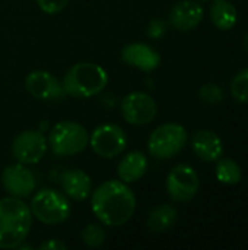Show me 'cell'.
Listing matches in <instances>:
<instances>
[{
  "instance_id": "6da1fadb",
  "label": "cell",
  "mask_w": 248,
  "mask_h": 250,
  "mask_svg": "<svg viewBox=\"0 0 248 250\" xmlns=\"http://www.w3.org/2000/svg\"><path fill=\"white\" fill-rule=\"evenodd\" d=\"M91 208L101 224L120 227L133 217L136 198L127 183L107 180L91 193Z\"/></svg>"
},
{
  "instance_id": "7a4b0ae2",
  "label": "cell",
  "mask_w": 248,
  "mask_h": 250,
  "mask_svg": "<svg viewBox=\"0 0 248 250\" xmlns=\"http://www.w3.org/2000/svg\"><path fill=\"white\" fill-rule=\"evenodd\" d=\"M31 226L32 212L20 198L0 199V249L19 248L26 240Z\"/></svg>"
},
{
  "instance_id": "3957f363",
  "label": "cell",
  "mask_w": 248,
  "mask_h": 250,
  "mask_svg": "<svg viewBox=\"0 0 248 250\" xmlns=\"http://www.w3.org/2000/svg\"><path fill=\"white\" fill-rule=\"evenodd\" d=\"M61 83L66 95L89 98L104 91L108 83V73L96 63H76L66 72Z\"/></svg>"
},
{
  "instance_id": "277c9868",
  "label": "cell",
  "mask_w": 248,
  "mask_h": 250,
  "mask_svg": "<svg viewBox=\"0 0 248 250\" xmlns=\"http://www.w3.org/2000/svg\"><path fill=\"white\" fill-rule=\"evenodd\" d=\"M89 144L88 130L77 122L64 120L50 130L48 145L54 155L70 157L80 154Z\"/></svg>"
},
{
  "instance_id": "5b68a950",
  "label": "cell",
  "mask_w": 248,
  "mask_h": 250,
  "mask_svg": "<svg viewBox=\"0 0 248 250\" xmlns=\"http://www.w3.org/2000/svg\"><path fill=\"white\" fill-rule=\"evenodd\" d=\"M187 139L189 135L184 126L178 123H165L151 133L148 149L156 160H170L184 149Z\"/></svg>"
},
{
  "instance_id": "8992f818",
  "label": "cell",
  "mask_w": 248,
  "mask_h": 250,
  "mask_svg": "<svg viewBox=\"0 0 248 250\" xmlns=\"http://www.w3.org/2000/svg\"><path fill=\"white\" fill-rule=\"evenodd\" d=\"M32 217L47 226L64 223L70 215V204L67 198L54 189H42L31 201Z\"/></svg>"
},
{
  "instance_id": "52a82bcc",
  "label": "cell",
  "mask_w": 248,
  "mask_h": 250,
  "mask_svg": "<svg viewBox=\"0 0 248 250\" xmlns=\"http://www.w3.org/2000/svg\"><path fill=\"white\" fill-rule=\"evenodd\" d=\"M89 145L101 158H114L120 155L127 145L124 130L117 125H101L89 136Z\"/></svg>"
},
{
  "instance_id": "ba28073f",
  "label": "cell",
  "mask_w": 248,
  "mask_h": 250,
  "mask_svg": "<svg viewBox=\"0 0 248 250\" xmlns=\"http://www.w3.org/2000/svg\"><path fill=\"white\" fill-rule=\"evenodd\" d=\"M48 148L47 138L38 130H23L12 142L13 158L25 166L37 164L42 160Z\"/></svg>"
},
{
  "instance_id": "9c48e42d",
  "label": "cell",
  "mask_w": 248,
  "mask_h": 250,
  "mask_svg": "<svg viewBox=\"0 0 248 250\" xmlns=\"http://www.w3.org/2000/svg\"><path fill=\"white\" fill-rule=\"evenodd\" d=\"M200 188L199 174L187 164L175 166L167 177V192L175 202H187L193 199Z\"/></svg>"
},
{
  "instance_id": "30bf717a",
  "label": "cell",
  "mask_w": 248,
  "mask_h": 250,
  "mask_svg": "<svg viewBox=\"0 0 248 250\" xmlns=\"http://www.w3.org/2000/svg\"><path fill=\"white\" fill-rule=\"evenodd\" d=\"M123 119L134 126H143L153 122L158 113V105L155 100L145 92H130L120 104Z\"/></svg>"
},
{
  "instance_id": "8fae6325",
  "label": "cell",
  "mask_w": 248,
  "mask_h": 250,
  "mask_svg": "<svg viewBox=\"0 0 248 250\" xmlns=\"http://www.w3.org/2000/svg\"><path fill=\"white\" fill-rule=\"evenodd\" d=\"M26 91L41 101H57L64 98L63 83L57 76L47 70H32L25 78Z\"/></svg>"
},
{
  "instance_id": "7c38bea8",
  "label": "cell",
  "mask_w": 248,
  "mask_h": 250,
  "mask_svg": "<svg viewBox=\"0 0 248 250\" xmlns=\"http://www.w3.org/2000/svg\"><path fill=\"white\" fill-rule=\"evenodd\" d=\"M1 186L9 196L28 198L35 192L37 179L25 164L16 163L7 166L1 173Z\"/></svg>"
},
{
  "instance_id": "4fadbf2b",
  "label": "cell",
  "mask_w": 248,
  "mask_h": 250,
  "mask_svg": "<svg viewBox=\"0 0 248 250\" xmlns=\"http://www.w3.org/2000/svg\"><path fill=\"white\" fill-rule=\"evenodd\" d=\"M205 10L202 4L193 0H181L175 3L170 12V23L177 31H191L203 21Z\"/></svg>"
},
{
  "instance_id": "5bb4252c",
  "label": "cell",
  "mask_w": 248,
  "mask_h": 250,
  "mask_svg": "<svg viewBox=\"0 0 248 250\" xmlns=\"http://www.w3.org/2000/svg\"><path fill=\"white\" fill-rule=\"evenodd\" d=\"M121 60L139 70L152 72L161 63V56L148 44L130 42L121 50Z\"/></svg>"
},
{
  "instance_id": "9a60e30c",
  "label": "cell",
  "mask_w": 248,
  "mask_h": 250,
  "mask_svg": "<svg viewBox=\"0 0 248 250\" xmlns=\"http://www.w3.org/2000/svg\"><path fill=\"white\" fill-rule=\"evenodd\" d=\"M191 148L193 152L206 163L218 161L224 154V144L222 139L209 129L197 130L191 138Z\"/></svg>"
},
{
  "instance_id": "2e32d148",
  "label": "cell",
  "mask_w": 248,
  "mask_h": 250,
  "mask_svg": "<svg viewBox=\"0 0 248 250\" xmlns=\"http://www.w3.org/2000/svg\"><path fill=\"white\" fill-rule=\"evenodd\" d=\"M61 189L66 196L73 201H85L92 193L91 177L79 168L67 170L61 174Z\"/></svg>"
},
{
  "instance_id": "e0dca14e",
  "label": "cell",
  "mask_w": 248,
  "mask_h": 250,
  "mask_svg": "<svg viewBox=\"0 0 248 250\" xmlns=\"http://www.w3.org/2000/svg\"><path fill=\"white\" fill-rule=\"evenodd\" d=\"M148 170V160L143 152L132 151L126 154L118 166H117V176L124 183H134L140 180Z\"/></svg>"
},
{
  "instance_id": "ac0fdd59",
  "label": "cell",
  "mask_w": 248,
  "mask_h": 250,
  "mask_svg": "<svg viewBox=\"0 0 248 250\" xmlns=\"http://www.w3.org/2000/svg\"><path fill=\"white\" fill-rule=\"evenodd\" d=\"M210 19L221 31H229L237 23V9L228 0H215L210 6Z\"/></svg>"
},
{
  "instance_id": "d6986e66",
  "label": "cell",
  "mask_w": 248,
  "mask_h": 250,
  "mask_svg": "<svg viewBox=\"0 0 248 250\" xmlns=\"http://www.w3.org/2000/svg\"><path fill=\"white\" fill-rule=\"evenodd\" d=\"M175 221H177V209L170 204H162L149 212L148 227L151 231L162 233L170 230Z\"/></svg>"
},
{
  "instance_id": "ffe728a7",
  "label": "cell",
  "mask_w": 248,
  "mask_h": 250,
  "mask_svg": "<svg viewBox=\"0 0 248 250\" xmlns=\"http://www.w3.org/2000/svg\"><path fill=\"white\" fill-rule=\"evenodd\" d=\"M216 179L228 186H234L241 182L243 171L241 167L231 158H219L216 166Z\"/></svg>"
},
{
  "instance_id": "44dd1931",
  "label": "cell",
  "mask_w": 248,
  "mask_h": 250,
  "mask_svg": "<svg viewBox=\"0 0 248 250\" xmlns=\"http://www.w3.org/2000/svg\"><path fill=\"white\" fill-rule=\"evenodd\" d=\"M80 239L85 243V246H88L91 249H96V248L102 246L105 242V230L98 224H88L82 230Z\"/></svg>"
},
{
  "instance_id": "7402d4cb",
  "label": "cell",
  "mask_w": 248,
  "mask_h": 250,
  "mask_svg": "<svg viewBox=\"0 0 248 250\" xmlns=\"http://www.w3.org/2000/svg\"><path fill=\"white\" fill-rule=\"evenodd\" d=\"M231 94L238 103H248V67L234 76L231 82Z\"/></svg>"
},
{
  "instance_id": "603a6c76",
  "label": "cell",
  "mask_w": 248,
  "mask_h": 250,
  "mask_svg": "<svg viewBox=\"0 0 248 250\" xmlns=\"http://www.w3.org/2000/svg\"><path fill=\"white\" fill-rule=\"evenodd\" d=\"M199 97L203 103L218 104L224 100V91L216 83H205L199 91Z\"/></svg>"
},
{
  "instance_id": "cb8c5ba5",
  "label": "cell",
  "mask_w": 248,
  "mask_h": 250,
  "mask_svg": "<svg viewBox=\"0 0 248 250\" xmlns=\"http://www.w3.org/2000/svg\"><path fill=\"white\" fill-rule=\"evenodd\" d=\"M35 1L38 7L48 15L60 13L69 3V0H35Z\"/></svg>"
},
{
  "instance_id": "d4e9b609",
  "label": "cell",
  "mask_w": 248,
  "mask_h": 250,
  "mask_svg": "<svg viewBox=\"0 0 248 250\" xmlns=\"http://www.w3.org/2000/svg\"><path fill=\"white\" fill-rule=\"evenodd\" d=\"M165 32V23L162 21H152L148 28V35L151 38H158Z\"/></svg>"
},
{
  "instance_id": "484cf974",
  "label": "cell",
  "mask_w": 248,
  "mask_h": 250,
  "mask_svg": "<svg viewBox=\"0 0 248 250\" xmlns=\"http://www.w3.org/2000/svg\"><path fill=\"white\" fill-rule=\"evenodd\" d=\"M39 249L41 250H66L67 249V246H66V243L60 242V240H57V239H51V240H48V242H44V243L39 246Z\"/></svg>"
},
{
  "instance_id": "4316f807",
  "label": "cell",
  "mask_w": 248,
  "mask_h": 250,
  "mask_svg": "<svg viewBox=\"0 0 248 250\" xmlns=\"http://www.w3.org/2000/svg\"><path fill=\"white\" fill-rule=\"evenodd\" d=\"M200 1H205V0H200Z\"/></svg>"
}]
</instances>
